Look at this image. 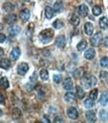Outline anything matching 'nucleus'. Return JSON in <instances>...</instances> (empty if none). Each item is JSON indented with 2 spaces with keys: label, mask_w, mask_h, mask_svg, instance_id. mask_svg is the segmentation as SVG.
<instances>
[{
  "label": "nucleus",
  "mask_w": 108,
  "mask_h": 123,
  "mask_svg": "<svg viewBox=\"0 0 108 123\" xmlns=\"http://www.w3.org/2000/svg\"><path fill=\"white\" fill-rule=\"evenodd\" d=\"M40 76H41V79L43 80H49V73H48V71L46 70V68H43V70H41Z\"/></svg>",
  "instance_id": "393cba45"
},
{
  "label": "nucleus",
  "mask_w": 108,
  "mask_h": 123,
  "mask_svg": "<svg viewBox=\"0 0 108 123\" xmlns=\"http://www.w3.org/2000/svg\"><path fill=\"white\" fill-rule=\"evenodd\" d=\"M99 26L101 29L103 30H106L108 28V20L106 17H101L99 20Z\"/></svg>",
  "instance_id": "6ab92c4d"
},
{
  "label": "nucleus",
  "mask_w": 108,
  "mask_h": 123,
  "mask_svg": "<svg viewBox=\"0 0 108 123\" xmlns=\"http://www.w3.org/2000/svg\"><path fill=\"white\" fill-rule=\"evenodd\" d=\"M0 87L3 89H6L9 87V80H7L6 76H3V78H1V80H0Z\"/></svg>",
  "instance_id": "a211bd4d"
},
{
  "label": "nucleus",
  "mask_w": 108,
  "mask_h": 123,
  "mask_svg": "<svg viewBox=\"0 0 108 123\" xmlns=\"http://www.w3.org/2000/svg\"><path fill=\"white\" fill-rule=\"evenodd\" d=\"M63 8H64V5H63V2H61L60 0H59V1H57L55 4H54V10H55V12H60L63 10Z\"/></svg>",
  "instance_id": "412c9836"
},
{
  "label": "nucleus",
  "mask_w": 108,
  "mask_h": 123,
  "mask_svg": "<svg viewBox=\"0 0 108 123\" xmlns=\"http://www.w3.org/2000/svg\"><path fill=\"white\" fill-rule=\"evenodd\" d=\"M100 65L103 68H107L108 67V58H106V57L102 58L101 61H100Z\"/></svg>",
  "instance_id": "f704fd0d"
},
{
  "label": "nucleus",
  "mask_w": 108,
  "mask_h": 123,
  "mask_svg": "<svg viewBox=\"0 0 108 123\" xmlns=\"http://www.w3.org/2000/svg\"><path fill=\"white\" fill-rule=\"evenodd\" d=\"M53 37H54V30L52 29H45L40 33V40L45 44L51 42Z\"/></svg>",
  "instance_id": "f257e3e1"
},
{
  "label": "nucleus",
  "mask_w": 108,
  "mask_h": 123,
  "mask_svg": "<svg viewBox=\"0 0 108 123\" xmlns=\"http://www.w3.org/2000/svg\"><path fill=\"white\" fill-rule=\"evenodd\" d=\"M4 20L8 23V24H13V23H15V21L17 20V16L15 14H8L5 16Z\"/></svg>",
  "instance_id": "4468645a"
},
{
  "label": "nucleus",
  "mask_w": 108,
  "mask_h": 123,
  "mask_svg": "<svg viewBox=\"0 0 108 123\" xmlns=\"http://www.w3.org/2000/svg\"><path fill=\"white\" fill-rule=\"evenodd\" d=\"M103 43H104V46H105V47H106V48H108V37H106V38H105Z\"/></svg>",
  "instance_id": "37998d69"
},
{
  "label": "nucleus",
  "mask_w": 108,
  "mask_h": 123,
  "mask_svg": "<svg viewBox=\"0 0 108 123\" xmlns=\"http://www.w3.org/2000/svg\"><path fill=\"white\" fill-rule=\"evenodd\" d=\"M88 7L86 5H84V4H81L79 7H78V13L81 17H85L88 15Z\"/></svg>",
  "instance_id": "1a4fd4ad"
},
{
  "label": "nucleus",
  "mask_w": 108,
  "mask_h": 123,
  "mask_svg": "<svg viewBox=\"0 0 108 123\" xmlns=\"http://www.w3.org/2000/svg\"><path fill=\"white\" fill-rule=\"evenodd\" d=\"M100 116H101L102 120H106L108 118V113L105 110H101V111H100Z\"/></svg>",
  "instance_id": "c9c22d12"
},
{
  "label": "nucleus",
  "mask_w": 108,
  "mask_h": 123,
  "mask_svg": "<svg viewBox=\"0 0 108 123\" xmlns=\"http://www.w3.org/2000/svg\"><path fill=\"white\" fill-rule=\"evenodd\" d=\"M4 103V96L0 93V104H3Z\"/></svg>",
  "instance_id": "79ce46f5"
},
{
  "label": "nucleus",
  "mask_w": 108,
  "mask_h": 123,
  "mask_svg": "<svg viewBox=\"0 0 108 123\" xmlns=\"http://www.w3.org/2000/svg\"><path fill=\"white\" fill-rule=\"evenodd\" d=\"M1 115H2V110L0 109V116H1Z\"/></svg>",
  "instance_id": "de8ad7c7"
},
{
  "label": "nucleus",
  "mask_w": 108,
  "mask_h": 123,
  "mask_svg": "<svg viewBox=\"0 0 108 123\" xmlns=\"http://www.w3.org/2000/svg\"><path fill=\"white\" fill-rule=\"evenodd\" d=\"M101 42H102V34L100 32L96 33L94 36H92L91 39H90V44L93 46V47H97V46H99Z\"/></svg>",
  "instance_id": "7ed1b4c3"
},
{
  "label": "nucleus",
  "mask_w": 108,
  "mask_h": 123,
  "mask_svg": "<svg viewBox=\"0 0 108 123\" xmlns=\"http://www.w3.org/2000/svg\"><path fill=\"white\" fill-rule=\"evenodd\" d=\"M24 1H30V0H24Z\"/></svg>",
  "instance_id": "8fccbe9b"
},
{
  "label": "nucleus",
  "mask_w": 108,
  "mask_h": 123,
  "mask_svg": "<svg viewBox=\"0 0 108 123\" xmlns=\"http://www.w3.org/2000/svg\"><path fill=\"white\" fill-rule=\"evenodd\" d=\"M56 45L60 49H64L66 47V38L64 36H59L56 40Z\"/></svg>",
  "instance_id": "0eeeda50"
},
{
  "label": "nucleus",
  "mask_w": 108,
  "mask_h": 123,
  "mask_svg": "<svg viewBox=\"0 0 108 123\" xmlns=\"http://www.w3.org/2000/svg\"><path fill=\"white\" fill-rule=\"evenodd\" d=\"M30 80H31V81H36V80H37V74H36V73H34L32 75H31Z\"/></svg>",
  "instance_id": "4c0bfd02"
},
{
  "label": "nucleus",
  "mask_w": 108,
  "mask_h": 123,
  "mask_svg": "<svg viewBox=\"0 0 108 123\" xmlns=\"http://www.w3.org/2000/svg\"><path fill=\"white\" fill-rule=\"evenodd\" d=\"M20 55H21V51H20V49L19 48H14L12 51H11V54H10V58H11V60L12 61H17L18 59H19V57H20Z\"/></svg>",
  "instance_id": "423d86ee"
},
{
  "label": "nucleus",
  "mask_w": 108,
  "mask_h": 123,
  "mask_svg": "<svg viewBox=\"0 0 108 123\" xmlns=\"http://www.w3.org/2000/svg\"><path fill=\"white\" fill-rule=\"evenodd\" d=\"M73 75L75 76V78H81V76L83 75V70L82 68H78V70H76L74 73H73Z\"/></svg>",
  "instance_id": "72a5a7b5"
},
{
  "label": "nucleus",
  "mask_w": 108,
  "mask_h": 123,
  "mask_svg": "<svg viewBox=\"0 0 108 123\" xmlns=\"http://www.w3.org/2000/svg\"><path fill=\"white\" fill-rule=\"evenodd\" d=\"M2 29H3V25L0 23V30H2Z\"/></svg>",
  "instance_id": "49530a36"
},
{
  "label": "nucleus",
  "mask_w": 108,
  "mask_h": 123,
  "mask_svg": "<svg viewBox=\"0 0 108 123\" xmlns=\"http://www.w3.org/2000/svg\"><path fill=\"white\" fill-rule=\"evenodd\" d=\"M19 16H20V19L22 21L26 22V21H28L30 19V11L28 9H23V10H21Z\"/></svg>",
  "instance_id": "6e6552de"
},
{
  "label": "nucleus",
  "mask_w": 108,
  "mask_h": 123,
  "mask_svg": "<svg viewBox=\"0 0 108 123\" xmlns=\"http://www.w3.org/2000/svg\"><path fill=\"white\" fill-rule=\"evenodd\" d=\"M45 14H46V17L48 19H52L54 17V15H55V10L54 8H51V7H46L45 9Z\"/></svg>",
  "instance_id": "2eb2a0df"
},
{
  "label": "nucleus",
  "mask_w": 108,
  "mask_h": 123,
  "mask_svg": "<svg viewBox=\"0 0 108 123\" xmlns=\"http://www.w3.org/2000/svg\"><path fill=\"white\" fill-rule=\"evenodd\" d=\"M86 47H87V42L84 41V40H82V41H80V42L78 44V46H76V49H78V51L81 52V51H83V50H85Z\"/></svg>",
  "instance_id": "5701e85b"
},
{
  "label": "nucleus",
  "mask_w": 108,
  "mask_h": 123,
  "mask_svg": "<svg viewBox=\"0 0 108 123\" xmlns=\"http://www.w3.org/2000/svg\"><path fill=\"white\" fill-rule=\"evenodd\" d=\"M54 122L57 123V122H64V119H61L60 117H56L55 120H54Z\"/></svg>",
  "instance_id": "ea45409f"
},
{
  "label": "nucleus",
  "mask_w": 108,
  "mask_h": 123,
  "mask_svg": "<svg viewBox=\"0 0 108 123\" xmlns=\"http://www.w3.org/2000/svg\"><path fill=\"white\" fill-rule=\"evenodd\" d=\"M84 57H85L86 60H92L95 57V51H94V49L90 48V49L86 50V52L84 53Z\"/></svg>",
  "instance_id": "ddd939ff"
},
{
  "label": "nucleus",
  "mask_w": 108,
  "mask_h": 123,
  "mask_svg": "<svg viewBox=\"0 0 108 123\" xmlns=\"http://www.w3.org/2000/svg\"><path fill=\"white\" fill-rule=\"evenodd\" d=\"M54 80L57 83H60L61 81V75L60 74H55L54 75Z\"/></svg>",
  "instance_id": "e433bc0d"
},
{
  "label": "nucleus",
  "mask_w": 108,
  "mask_h": 123,
  "mask_svg": "<svg viewBox=\"0 0 108 123\" xmlns=\"http://www.w3.org/2000/svg\"><path fill=\"white\" fill-rule=\"evenodd\" d=\"M85 117L90 122H95L96 121V114H95L94 111H92V110H89L85 113Z\"/></svg>",
  "instance_id": "f8f14e48"
},
{
  "label": "nucleus",
  "mask_w": 108,
  "mask_h": 123,
  "mask_svg": "<svg viewBox=\"0 0 108 123\" xmlns=\"http://www.w3.org/2000/svg\"><path fill=\"white\" fill-rule=\"evenodd\" d=\"M100 80H101L103 83H108V73L102 71L100 73Z\"/></svg>",
  "instance_id": "b1692460"
},
{
  "label": "nucleus",
  "mask_w": 108,
  "mask_h": 123,
  "mask_svg": "<svg viewBox=\"0 0 108 123\" xmlns=\"http://www.w3.org/2000/svg\"><path fill=\"white\" fill-rule=\"evenodd\" d=\"M5 40H6V36H5L4 34L0 33V43H3Z\"/></svg>",
  "instance_id": "58836bf2"
},
{
  "label": "nucleus",
  "mask_w": 108,
  "mask_h": 123,
  "mask_svg": "<svg viewBox=\"0 0 108 123\" xmlns=\"http://www.w3.org/2000/svg\"><path fill=\"white\" fill-rule=\"evenodd\" d=\"M43 121L46 122V123H50V122H51V120H50L47 116H44V117H43Z\"/></svg>",
  "instance_id": "a19ab883"
},
{
  "label": "nucleus",
  "mask_w": 108,
  "mask_h": 123,
  "mask_svg": "<svg viewBox=\"0 0 108 123\" xmlns=\"http://www.w3.org/2000/svg\"><path fill=\"white\" fill-rule=\"evenodd\" d=\"M92 13H93L94 16H98V15H100L102 13V10L99 6H94L93 8H92Z\"/></svg>",
  "instance_id": "473e14b6"
},
{
  "label": "nucleus",
  "mask_w": 108,
  "mask_h": 123,
  "mask_svg": "<svg viewBox=\"0 0 108 123\" xmlns=\"http://www.w3.org/2000/svg\"><path fill=\"white\" fill-rule=\"evenodd\" d=\"M99 102H100V104L103 105V106L107 104V102H108V93H107V92H105V93H103V94L101 95Z\"/></svg>",
  "instance_id": "a878e982"
},
{
  "label": "nucleus",
  "mask_w": 108,
  "mask_h": 123,
  "mask_svg": "<svg viewBox=\"0 0 108 123\" xmlns=\"http://www.w3.org/2000/svg\"><path fill=\"white\" fill-rule=\"evenodd\" d=\"M3 56H4V51H3V49L0 48V60L3 58Z\"/></svg>",
  "instance_id": "a18cd8bd"
},
{
  "label": "nucleus",
  "mask_w": 108,
  "mask_h": 123,
  "mask_svg": "<svg viewBox=\"0 0 108 123\" xmlns=\"http://www.w3.org/2000/svg\"><path fill=\"white\" fill-rule=\"evenodd\" d=\"M43 54H44L45 56H50V55H51L50 51H48V50H44V51H43Z\"/></svg>",
  "instance_id": "c03bdc74"
},
{
  "label": "nucleus",
  "mask_w": 108,
  "mask_h": 123,
  "mask_svg": "<svg viewBox=\"0 0 108 123\" xmlns=\"http://www.w3.org/2000/svg\"><path fill=\"white\" fill-rule=\"evenodd\" d=\"M3 9L4 11L6 12H11L14 10V5L12 3H9V2H6L4 5H3Z\"/></svg>",
  "instance_id": "bb28decb"
},
{
  "label": "nucleus",
  "mask_w": 108,
  "mask_h": 123,
  "mask_svg": "<svg viewBox=\"0 0 108 123\" xmlns=\"http://www.w3.org/2000/svg\"><path fill=\"white\" fill-rule=\"evenodd\" d=\"M74 99H75V95L73 92L68 91L65 94V100L66 102H72V101H74Z\"/></svg>",
  "instance_id": "f3484780"
},
{
  "label": "nucleus",
  "mask_w": 108,
  "mask_h": 123,
  "mask_svg": "<svg viewBox=\"0 0 108 123\" xmlns=\"http://www.w3.org/2000/svg\"><path fill=\"white\" fill-rule=\"evenodd\" d=\"M97 80L94 75H86L82 79V84L85 88H90L96 86Z\"/></svg>",
  "instance_id": "f03ea898"
},
{
  "label": "nucleus",
  "mask_w": 108,
  "mask_h": 123,
  "mask_svg": "<svg viewBox=\"0 0 108 123\" xmlns=\"http://www.w3.org/2000/svg\"><path fill=\"white\" fill-rule=\"evenodd\" d=\"M12 115L14 118H18L21 116V111L19 108H17V107H14L13 110H12Z\"/></svg>",
  "instance_id": "2f4dec72"
},
{
  "label": "nucleus",
  "mask_w": 108,
  "mask_h": 123,
  "mask_svg": "<svg viewBox=\"0 0 108 123\" xmlns=\"http://www.w3.org/2000/svg\"><path fill=\"white\" fill-rule=\"evenodd\" d=\"M66 113H67V116L72 119H76L78 117V111L75 107H69L66 111Z\"/></svg>",
  "instance_id": "39448f33"
},
{
  "label": "nucleus",
  "mask_w": 108,
  "mask_h": 123,
  "mask_svg": "<svg viewBox=\"0 0 108 123\" xmlns=\"http://www.w3.org/2000/svg\"><path fill=\"white\" fill-rule=\"evenodd\" d=\"M53 26L55 27L56 29H61V28L64 27V22L61 21V20H56L55 22H54Z\"/></svg>",
  "instance_id": "7c9ffc66"
},
{
  "label": "nucleus",
  "mask_w": 108,
  "mask_h": 123,
  "mask_svg": "<svg viewBox=\"0 0 108 123\" xmlns=\"http://www.w3.org/2000/svg\"><path fill=\"white\" fill-rule=\"evenodd\" d=\"M76 96L79 99H82L84 97V91L80 86H76Z\"/></svg>",
  "instance_id": "c85d7f7f"
},
{
  "label": "nucleus",
  "mask_w": 108,
  "mask_h": 123,
  "mask_svg": "<svg viewBox=\"0 0 108 123\" xmlns=\"http://www.w3.org/2000/svg\"><path fill=\"white\" fill-rule=\"evenodd\" d=\"M29 71V66L26 63H21L18 67H17V73L20 75H25L27 74V72Z\"/></svg>",
  "instance_id": "20e7f679"
},
{
  "label": "nucleus",
  "mask_w": 108,
  "mask_h": 123,
  "mask_svg": "<svg viewBox=\"0 0 108 123\" xmlns=\"http://www.w3.org/2000/svg\"><path fill=\"white\" fill-rule=\"evenodd\" d=\"M79 22H80L79 17L76 14H72V17H71V23H72V24L73 26H78V25H79Z\"/></svg>",
  "instance_id": "4be33fe9"
},
{
  "label": "nucleus",
  "mask_w": 108,
  "mask_h": 123,
  "mask_svg": "<svg viewBox=\"0 0 108 123\" xmlns=\"http://www.w3.org/2000/svg\"><path fill=\"white\" fill-rule=\"evenodd\" d=\"M93 105H94V101L92 100V99H90V98H87L86 100L84 101V106H85L86 108H92Z\"/></svg>",
  "instance_id": "c756f323"
},
{
  "label": "nucleus",
  "mask_w": 108,
  "mask_h": 123,
  "mask_svg": "<svg viewBox=\"0 0 108 123\" xmlns=\"http://www.w3.org/2000/svg\"><path fill=\"white\" fill-rule=\"evenodd\" d=\"M20 31H21V29H20L19 26H13L12 28H10V29L8 30V33H9L10 36L14 37V36H16L17 34H19Z\"/></svg>",
  "instance_id": "dca6fc26"
},
{
  "label": "nucleus",
  "mask_w": 108,
  "mask_h": 123,
  "mask_svg": "<svg viewBox=\"0 0 108 123\" xmlns=\"http://www.w3.org/2000/svg\"><path fill=\"white\" fill-rule=\"evenodd\" d=\"M93 25L91 24V23H85V25H84V32H85L86 35L88 36H91L92 33H93Z\"/></svg>",
  "instance_id": "9b49d317"
},
{
  "label": "nucleus",
  "mask_w": 108,
  "mask_h": 123,
  "mask_svg": "<svg viewBox=\"0 0 108 123\" xmlns=\"http://www.w3.org/2000/svg\"><path fill=\"white\" fill-rule=\"evenodd\" d=\"M72 87H73V81H72V80L71 78L66 79L65 81H64V88L66 89V90H71V89H72Z\"/></svg>",
  "instance_id": "9d476101"
},
{
  "label": "nucleus",
  "mask_w": 108,
  "mask_h": 123,
  "mask_svg": "<svg viewBox=\"0 0 108 123\" xmlns=\"http://www.w3.org/2000/svg\"><path fill=\"white\" fill-rule=\"evenodd\" d=\"M87 1H88V2H91V0H87Z\"/></svg>",
  "instance_id": "09e8293b"
},
{
  "label": "nucleus",
  "mask_w": 108,
  "mask_h": 123,
  "mask_svg": "<svg viewBox=\"0 0 108 123\" xmlns=\"http://www.w3.org/2000/svg\"><path fill=\"white\" fill-rule=\"evenodd\" d=\"M97 94H98V90L96 88L94 89H92L90 92H89V98L92 99V100H96V98H97Z\"/></svg>",
  "instance_id": "cd10ccee"
},
{
  "label": "nucleus",
  "mask_w": 108,
  "mask_h": 123,
  "mask_svg": "<svg viewBox=\"0 0 108 123\" xmlns=\"http://www.w3.org/2000/svg\"><path fill=\"white\" fill-rule=\"evenodd\" d=\"M0 67H1L2 68H4V70H8V68L11 67V63L10 61L8 59H4L1 61V63H0Z\"/></svg>",
  "instance_id": "aec40b11"
}]
</instances>
